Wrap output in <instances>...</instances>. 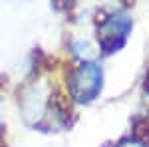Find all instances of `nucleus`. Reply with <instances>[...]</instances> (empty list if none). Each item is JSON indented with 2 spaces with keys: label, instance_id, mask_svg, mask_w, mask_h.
Listing matches in <instances>:
<instances>
[{
  "label": "nucleus",
  "instance_id": "obj_1",
  "mask_svg": "<svg viewBox=\"0 0 149 147\" xmlns=\"http://www.w3.org/2000/svg\"><path fill=\"white\" fill-rule=\"evenodd\" d=\"M70 88L78 102H92L102 91V68L95 62H84L72 74Z\"/></svg>",
  "mask_w": 149,
  "mask_h": 147
},
{
  "label": "nucleus",
  "instance_id": "obj_2",
  "mask_svg": "<svg viewBox=\"0 0 149 147\" xmlns=\"http://www.w3.org/2000/svg\"><path fill=\"white\" fill-rule=\"evenodd\" d=\"M129 18L123 12L111 14L105 22L102 24V46L105 52H113L115 48L123 44L125 32L129 30Z\"/></svg>",
  "mask_w": 149,
  "mask_h": 147
},
{
  "label": "nucleus",
  "instance_id": "obj_3",
  "mask_svg": "<svg viewBox=\"0 0 149 147\" xmlns=\"http://www.w3.org/2000/svg\"><path fill=\"white\" fill-rule=\"evenodd\" d=\"M72 48H74V54L76 56H81V58H88V50H90V46H88V42H74L72 44Z\"/></svg>",
  "mask_w": 149,
  "mask_h": 147
},
{
  "label": "nucleus",
  "instance_id": "obj_4",
  "mask_svg": "<svg viewBox=\"0 0 149 147\" xmlns=\"http://www.w3.org/2000/svg\"><path fill=\"white\" fill-rule=\"evenodd\" d=\"M117 147H143V145H141L139 141H135V139H123Z\"/></svg>",
  "mask_w": 149,
  "mask_h": 147
},
{
  "label": "nucleus",
  "instance_id": "obj_5",
  "mask_svg": "<svg viewBox=\"0 0 149 147\" xmlns=\"http://www.w3.org/2000/svg\"><path fill=\"white\" fill-rule=\"evenodd\" d=\"M0 125H2V103H0Z\"/></svg>",
  "mask_w": 149,
  "mask_h": 147
}]
</instances>
